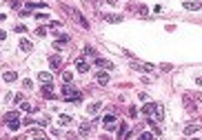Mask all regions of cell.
Segmentation results:
<instances>
[{"mask_svg": "<svg viewBox=\"0 0 202 140\" xmlns=\"http://www.w3.org/2000/svg\"><path fill=\"white\" fill-rule=\"evenodd\" d=\"M62 96H65L67 100H71V102H76V100H80V98H82V94H80L78 89H73V87H71L69 82H67V85L62 87Z\"/></svg>", "mask_w": 202, "mask_h": 140, "instance_id": "obj_1", "label": "cell"}, {"mask_svg": "<svg viewBox=\"0 0 202 140\" xmlns=\"http://www.w3.org/2000/svg\"><path fill=\"white\" fill-rule=\"evenodd\" d=\"M129 65H131L133 69H138V71H144V74L153 71V65H149V62H140V60H136V58H131V60H129Z\"/></svg>", "mask_w": 202, "mask_h": 140, "instance_id": "obj_2", "label": "cell"}, {"mask_svg": "<svg viewBox=\"0 0 202 140\" xmlns=\"http://www.w3.org/2000/svg\"><path fill=\"white\" fill-rule=\"evenodd\" d=\"M149 116H151L153 120H162V118H164V107H162V105H153V109H151Z\"/></svg>", "mask_w": 202, "mask_h": 140, "instance_id": "obj_3", "label": "cell"}, {"mask_svg": "<svg viewBox=\"0 0 202 140\" xmlns=\"http://www.w3.org/2000/svg\"><path fill=\"white\" fill-rule=\"evenodd\" d=\"M67 11H69V14L73 16V20H76V22H80V27H85V29H89V22L85 20V16H82V14H78V11H73V9H67Z\"/></svg>", "mask_w": 202, "mask_h": 140, "instance_id": "obj_4", "label": "cell"}, {"mask_svg": "<svg viewBox=\"0 0 202 140\" xmlns=\"http://www.w3.org/2000/svg\"><path fill=\"white\" fill-rule=\"evenodd\" d=\"M93 62H96L98 67H102V69H113V62H111V60H105V58H100V56H96Z\"/></svg>", "mask_w": 202, "mask_h": 140, "instance_id": "obj_5", "label": "cell"}, {"mask_svg": "<svg viewBox=\"0 0 202 140\" xmlns=\"http://www.w3.org/2000/svg\"><path fill=\"white\" fill-rule=\"evenodd\" d=\"M96 80H98V85L105 87V85H109V80H111V78H109V74H107V71H98V74H96Z\"/></svg>", "mask_w": 202, "mask_h": 140, "instance_id": "obj_6", "label": "cell"}, {"mask_svg": "<svg viewBox=\"0 0 202 140\" xmlns=\"http://www.w3.org/2000/svg\"><path fill=\"white\" fill-rule=\"evenodd\" d=\"M42 96H45V98H53V87H51V82H42V91H40Z\"/></svg>", "mask_w": 202, "mask_h": 140, "instance_id": "obj_7", "label": "cell"}, {"mask_svg": "<svg viewBox=\"0 0 202 140\" xmlns=\"http://www.w3.org/2000/svg\"><path fill=\"white\" fill-rule=\"evenodd\" d=\"M113 122H116V114H107L105 116V129L107 131H113V127H111Z\"/></svg>", "mask_w": 202, "mask_h": 140, "instance_id": "obj_8", "label": "cell"}, {"mask_svg": "<svg viewBox=\"0 0 202 140\" xmlns=\"http://www.w3.org/2000/svg\"><path fill=\"white\" fill-rule=\"evenodd\" d=\"M22 138H45V131L42 129H29Z\"/></svg>", "mask_w": 202, "mask_h": 140, "instance_id": "obj_9", "label": "cell"}, {"mask_svg": "<svg viewBox=\"0 0 202 140\" xmlns=\"http://www.w3.org/2000/svg\"><path fill=\"white\" fill-rule=\"evenodd\" d=\"M100 107H102L100 102H91V105L87 107V111H89V116H96L98 111H100Z\"/></svg>", "mask_w": 202, "mask_h": 140, "instance_id": "obj_10", "label": "cell"}, {"mask_svg": "<svg viewBox=\"0 0 202 140\" xmlns=\"http://www.w3.org/2000/svg\"><path fill=\"white\" fill-rule=\"evenodd\" d=\"M76 67H78V71H82V74H85V71H89V65H87L82 58H78V60H76Z\"/></svg>", "mask_w": 202, "mask_h": 140, "instance_id": "obj_11", "label": "cell"}, {"mask_svg": "<svg viewBox=\"0 0 202 140\" xmlns=\"http://www.w3.org/2000/svg\"><path fill=\"white\" fill-rule=\"evenodd\" d=\"M38 80H40V85H42V82H51V74L40 71V74H38Z\"/></svg>", "mask_w": 202, "mask_h": 140, "instance_id": "obj_12", "label": "cell"}, {"mask_svg": "<svg viewBox=\"0 0 202 140\" xmlns=\"http://www.w3.org/2000/svg\"><path fill=\"white\" fill-rule=\"evenodd\" d=\"M91 134V125L89 122H82L80 125V136H89Z\"/></svg>", "mask_w": 202, "mask_h": 140, "instance_id": "obj_13", "label": "cell"}, {"mask_svg": "<svg viewBox=\"0 0 202 140\" xmlns=\"http://www.w3.org/2000/svg\"><path fill=\"white\" fill-rule=\"evenodd\" d=\"M184 9H191V11H198V9H202V5H200V2H184Z\"/></svg>", "mask_w": 202, "mask_h": 140, "instance_id": "obj_14", "label": "cell"}, {"mask_svg": "<svg viewBox=\"0 0 202 140\" xmlns=\"http://www.w3.org/2000/svg\"><path fill=\"white\" fill-rule=\"evenodd\" d=\"M20 49H22V51H31V49H33V45H31L29 40L22 38V40H20Z\"/></svg>", "mask_w": 202, "mask_h": 140, "instance_id": "obj_15", "label": "cell"}, {"mask_svg": "<svg viewBox=\"0 0 202 140\" xmlns=\"http://www.w3.org/2000/svg\"><path fill=\"white\" fill-rule=\"evenodd\" d=\"M49 65H51V69H58V67H60V58H58V56H51Z\"/></svg>", "mask_w": 202, "mask_h": 140, "instance_id": "obj_16", "label": "cell"}, {"mask_svg": "<svg viewBox=\"0 0 202 140\" xmlns=\"http://www.w3.org/2000/svg\"><path fill=\"white\" fill-rule=\"evenodd\" d=\"M7 125H9L11 131H18V129H20V122H18V118H16V120H7Z\"/></svg>", "mask_w": 202, "mask_h": 140, "instance_id": "obj_17", "label": "cell"}, {"mask_svg": "<svg viewBox=\"0 0 202 140\" xmlns=\"http://www.w3.org/2000/svg\"><path fill=\"white\" fill-rule=\"evenodd\" d=\"M58 38H60V40H56V42H53V45H56L58 49H60L62 45H67V42H69V36H58Z\"/></svg>", "mask_w": 202, "mask_h": 140, "instance_id": "obj_18", "label": "cell"}, {"mask_svg": "<svg viewBox=\"0 0 202 140\" xmlns=\"http://www.w3.org/2000/svg\"><path fill=\"white\" fill-rule=\"evenodd\" d=\"M16 118H20L18 111H7V114H5V122H7V120H16Z\"/></svg>", "mask_w": 202, "mask_h": 140, "instance_id": "obj_19", "label": "cell"}, {"mask_svg": "<svg viewBox=\"0 0 202 140\" xmlns=\"http://www.w3.org/2000/svg\"><path fill=\"white\" fill-rule=\"evenodd\" d=\"M196 131H200V127H198V125H189V127H184V136L196 134Z\"/></svg>", "mask_w": 202, "mask_h": 140, "instance_id": "obj_20", "label": "cell"}, {"mask_svg": "<svg viewBox=\"0 0 202 140\" xmlns=\"http://www.w3.org/2000/svg\"><path fill=\"white\" fill-rule=\"evenodd\" d=\"M122 20V16H118V14H109L107 16V22H120Z\"/></svg>", "mask_w": 202, "mask_h": 140, "instance_id": "obj_21", "label": "cell"}, {"mask_svg": "<svg viewBox=\"0 0 202 140\" xmlns=\"http://www.w3.org/2000/svg\"><path fill=\"white\" fill-rule=\"evenodd\" d=\"M153 105H156V102H147V105L142 107V114H144V116H149V114H151V109H153Z\"/></svg>", "mask_w": 202, "mask_h": 140, "instance_id": "obj_22", "label": "cell"}, {"mask_svg": "<svg viewBox=\"0 0 202 140\" xmlns=\"http://www.w3.org/2000/svg\"><path fill=\"white\" fill-rule=\"evenodd\" d=\"M2 78H5V80H7V82H14V80H16V78H18V76H16V74H14V71H7V74H5V76H2Z\"/></svg>", "mask_w": 202, "mask_h": 140, "instance_id": "obj_23", "label": "cell"}, {"mask_svg": "<svg viewBox=\"0 0 202 140\" xmlns=\"http://www.w3.org/2000/svg\"><path fill=\"white\" fill-rule=\"evenodd\" d=\"M20 109L25 111V114H31V111H36V109H31V105H29V102H22V105H20Z\"/></svg>", "mask_w": 202, "mask_h": 140, "instance_id": "obj_24", "label": "cell"}, {"mask_svg": "<svg viewBox=\"0 0 202 140\" xmlns=\"http://www.w3.org/2000/svg\"><path fill=\"white\" fill-rule=\"evenodd\" d=\"M58 122H60V125H69V122H71V116H60Z\"/></svg>", "mask_w": 202, "mask_h": 140, "instance_id": "obj_25", "label": "cell"}, {"mask_svg": "<svg viewBox=\"0 0 202 140\" xmlns=\"http://www.w3.org/2000/svg\"><path fill=\"white\" fill-rule=\"evenodd\" d=\"M71 80H73V74H71V71H65V82H71Z\"/></svg>", "mask_w": 202, "mask_h": 140, "instance_id": "obj_26", "label": "cell"}, {"mask_svg": "<svg viewBox=\"0 0 202 140\" xmlns=\"http://www.w3.org/2000/svg\"><path fill=\"white\" fill-rule=\"evenodd\" d=\"M85 51H87V54H89V56H91V58H96V56H98V54H96V51H93V47H87V49H85Z\"/></svg>", "mask_w": 202, "mask_h": 140, "instance_id": "obj_27", "label": "cell"}, {"mask_svg": "<svg viewBox=\"0 0 202 140\" xmlns=\"http://www.w3.org/2000/svg\"><path fill=\"white\" fill-rule=\"evenodd\" d=\"M14 29H16V31H18V34H22V31H27V27H25V25H16V27H14Z\"/></svg>", "mask_w": 202, "mask_h": 140, "instance_id": "obj_28", "label": "cell"}, {"mask_svg": "<svg viewBox=\"0 0 202 140\" xmlns=\"http://www.w3.org/2000/svg\"><path fill=\"white\" fill-rule=\"evenodd\" d=\"M36 34H38V36H45L47 29H45V27H38V29H36Z\"/></svg>", "mask_w": 202, "mask_h": 140, "instance_id": "obj_29", "label": "cell"}, {"mask_svg": "<svg viewBox=\"0 0 202 140\" xmlns=\"http://www.w3.org/2000/svg\"><path fill=\"white\" fill-rule=\"evenodd\" d=\"M129 116H131V118H136V116H138V111H136V107H129Z\"/></svg>", "mask_w": 202, "mask_h": 140, "instance_id": "obj_30", "label": "cell"}, {"mask_svg": "<svg viewBox=\"0 0 202 140\" xmlns=\"http://www.w3.org/2000/svg\"><path fill=\"white\" fill-rule=\"evenodd\" d=\"M7 38V34H5V31H0V40H5Z\"/></svg>", "mask_w": 202, "mask_h": 140, "instance_id": "obj_31", "label": "cell"}, {"mask_svg": "<svg viewBox=\"0 0 202 140\" xmlns=\"http://www.w3.org/2000/svg\"><path fill=\"white\" fill-rule=\"evenodd\" d=\"M0 20H5V16H2V14H0Z\"/></svg>", "mask_w": 202, "mask_h": 140, "instance_id": "obj_32", "label": "cell"}]
</instances>
